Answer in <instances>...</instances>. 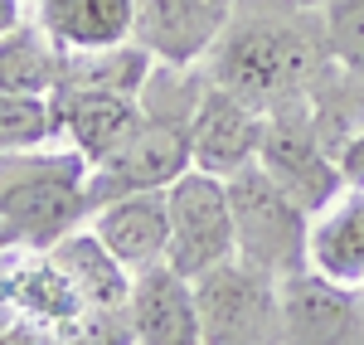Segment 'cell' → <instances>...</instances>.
I'll list each match as a JSON object with an SVG mask.
<instances>
[{"label": "cell", "instance_id": "1", "mask_svg": "<svg viewBox=\"0 0 364 345\" xmlns=\"http://www.w3.org/2000/svg\"><path fill=\"white\" fill-rule=\"evenodd\" d=\"M204 73L238 92L257 112L311 102L336 73L321 5L311 0H238L224 34L204 58Z\"/></svg>", "mask_w": 364, "mask_h": 345}, {"label": "cell", "instance_id": "2", "mask_svg": "<svg viewBox=\"0 0 364 345\" xmlns=\"http://www.w3.org/2000/svg\"><path fill=\"white\" fill-rule=\"evenodd\" d=\"M92 219V166L73 146L0 151V229L25 253H44Z\"/></svg>", "mask_w": 364, "mask_h": 345}, {"label": "cell", "instance_id": "3", "mask_svg": "<svg viewBox=\"0 0 364 345\" xmlns=\"http://www.w3.org/2000/svg\"><path fill=\"white\" fill-rule=\"evenodd\" d=\"M224 190H228V209H233L238 258L272 272V277L301 272L311 243V209H301L262 166L228 175Z\"/></svg>", "mask_w": 364, "mask_h": 345}, {"label": "cell", "instance_id": "4", "mask_svg": "<svg viewBox=\"0 0 364 345\" xmlns=\"http://www.w3.org/2000/svg\"><path fill=\"white\" fill-rule=\"evenodd\" d=\"M199 345H287L282 277L228 258L195 277Z\"/></svg>", "mask_w": 364, "mask_h": 345}, {"label": "cell", "instance_id": "5", "mask_svg": "<svg viewBox=\"0 0 364 345\" xmlns=\"http://www.w3.org/2000/svg\"><path fill=\"white\" fill-rule=\"evenodd\" d=\"M257 166L272 175L301 209H311V214H321V209L345 190L340 161H336V151H331V142L321 137V122L311 112V102L267 112V132H262Z\"/></svg>", "mask_w": 364, "mask_h": 345}, {"label": "cell", "instance_id": "6", "mask_svg": "<svg viewBox=\"0 0 364 345\" xmlns=\"http://www.w3.org/2000/svg\"><path fill=\"white\" fill-rule=\"evenodd\" d=\"M170 204V253L166 262L185 277H199L219 262L238 258V238H233V209L228 190L219 175L209 171H185L166 190Z\"/></svg>", "mask_w": 364, "mask_h": 345}, {"label": "cell", "instance_id": "7", "mask_svg": "<svg viewBox=\"0 0 364 345\" xmlns=\"http://www.w3.org/2000/svg\"><path fill=\"white\" fill-rule=\"evenodd\" d=\"M185 171H195L190 161V122H166V117H146L132 132V142L117 151L112 161L92 166V209L136 190H170Z\"/></svg>", "mask_w": 364, "mask_h": 345}, {"label": "cell", "instance_id": "8", "mask_svg": "<svg viewBox=\"0 0 364 345\" xmlns=\"http://www.w3.org/2000/svg\"><path fill=\"white\" fill-rule=\"evenodd\" d=\"M262 132H267V112H257L252 102H243L238 92H228L209 78L195 107V122H190V161H195V171L228 180V175L257 166Z\"/></svg>", "mask_w": 364, "mask_h": 345}, {"label": "cell", "instance_id": "9", "mask_svg": "<svg viewBox=\"0 0 364 345\" xmlns=\"http://www.w3.org/2000/svg\"><path fill=\"white\" fill-rule=\"evenodd\" d=\"M282 331L287 345H364V292L301 267L282 277Z\"/></svg>", "mask_w": 364, "mask_h": 345}, {"label": "cell", "instance_id": "10", "mask_svg": "<svg viewBox=\"0 0 364 345\" xmlns=\"http://www.w3.org/2000/svg\"><path fill=\"white\" fill-rule=\"evenodd\" d=\"M58 142L73 146L87 166L112 161L141 127V97L132 92H87V87H58L49 97Z\"/></svg>", "mask_w": 364, "mask_h": 345}, {"label": "cell", "instance_id": "11", "mask_svg": "<svg viewBox=\"0 0 364 345\" xmlns=\"http://www.w3.org/2000/svg\"><path fill=\"white\" fill-rule=\"evenodd\" d=\"M238 0H136V39L166 63H204Z\"/></svg>", "mask_w": 364, "mask_h": 345}, {"label": "cell", "instance_id": "12", "mask_svg": "<svg viewBox=\"0 0 364 345\" xmlns=\"http://www.w3.org/2000/svg\"><path fill=\"white\" fill-rule=\"evenodd\" d=\"M132 326L136 345H199L195 277L175 272L170 262L132 272Z\"/></svg>", "mask_w": 364, "mask_h": 345}, {"label": "cell", "instance_id": "13", "mask_svg": "<svg viewBox=\"0 0 364 345\" xmlns=\"http://www.w3.org/2000/svg\"><path fill=\"white\" fill-rule=\"evenodd\" d=\"M87 229L97 233L132 272L156 267V262H166V253H170L166 190H136V195H122V200L97 204L92 219H87Z\"/></svg>", "mask_w": 364, "mask_h": 345}, {"label": "cell", "instance_id": "14", "mask_svg": "<svg viewBox=\"0 0 364 345\" xmlns=\"http://www.w3.org/2000/svg\"><path fill=\"white\" fill-rule=\"evenodd\" d=\"M306 267L340 287L364 292V190L345 185L321 214H311Z\"/></svg>", "mask_w": 364, "mask_h": 345}, {"label": "cell", "instance_id": "15", "mask_svg": "<svg viewBox=\"0 0 364 345\" xmlns=\"http://www.w3.org/2000/svg\"><path fill=\"white\" fill-rule=\"evenodd\" d=\"M54 267L68 277V287L78 297V307H127L132 302V267L117 258L112 248L87 229H73L58 238L54 248H44Z\"/></svg>", "mask_w": 364, "mask_h": 345}, {"label": "cell", "instance_id": "16", "mask_svg": "<svg viewBox=\"0 0 364 345\" xmlns=\"http://www.w3.org/2000/svg\"><path fill=\"white\" fill-rule=\"evenodd\" d=\"M58 49H112L136 39V0H34Z\"/></svg>", "mask_w": 364, "mask_h": 345}, {"label": "cell", "instance_id": "17", "mask_svg": "<svg viewBox=\"0 0 364 345\" xmlns=\"http://www.w3.org/2000/svg\"><path fill=\"white\" fill-rule=\"evenodd\" d=\"M58 73H63V49L34 15L0 34V92L5 97H49L58 87Z\"/></svg>", "mask_w": 364, "mask_h": 345}, {"label": "cell", "instance_id": "18", "mask_svg": "<svg viewBox=\"0 0 364 345\" xmlns=\"http://www.w3.org/2000/svg\"><path fill=\"white\" fill-rule=\"evenodd\" d=\"M151 68H156V54H151L141 39H127V44H112V49H63L58 87L132 92V97H141V83L151 78ZM54 92H49V97H54Z\"/></svg>", "mask_w": 364, "mask_h": 345}, {"label": "cell", "instance_id": "19", "mask_svg": "<svg viewBox=\"0 0 364 345\" xmlns=\"http://www.w3.org/2000/svg\"><path fill=\"white\" fill-rule=\"evenodd\" d=\"M54 345H136L132 307H78L54 326Z\"/></svg>", "mask_w": 364, "mask_h": 345}, {"label": "cell", "instance_id": "20", "mask_svg": "<svg viewBox=\"0 0 364 345\" xmlns=\"http://www.w3.org/2000/svg\"><path fill=\"white\" fill-rule=\"evenodd\" d=\"M49 142H58L49 97H5L0 92V151H25V146Z\"/></svg>", "mask_w": 364, "mask_h": 345}, {"label": "cell", "instance_id": "21", "mask_svg": "<svg viewBox=\"0 0 364 345\" xmlns=\"http://www.w3.org/2000/svg\"><path fill=\"white\" fill-rule=\"evenodd\" d=\"M321 20L336 68L364 78V0H321Z\"/></svg>", "mask_w": 364, "mask_h": 345}, {"label": "cell", "instance_id": "22", "mask_svg": "<svg viewBox=\"0 0 364 345\" xmlns=\"http://www.w3.org/2000/svg\"><path fill=\"white\" fill-rule=\"evenodd\" d=\"M0 345H54V326L34 317H15L0 331Z\"/></svg>", "mask_w": 364, "mask_h": 345}, {"label": "cell", "instance_id": "23", "mask_svg": "<svg viewBox=\"0 0 364 345\" xmlns=\"http://www.w3.org/2000/svg\"><path fill=\"white\" fill-rule=\"evenodd\" d=\"M336 161H340V175H345V185L364 190V127H360V132H350V137L340 142Z\"/></svg>", "mask_w": 364, "mask_h": 345}, {"label": "cell", "instance_id": "24", "mask_svg": "<svg viewBox=\"0 0 364 345\" xmlns=\"http://www.w3.org/2000/svg\"><path fill=\"white\" fill-rule=\"evenodd\" d=\"M20 253H25V248H10V253L0 258V331H5L15 317H25V312H20V302H15V277H10Z\"/></svg>", "mask_w": 364, "mask_h": 345}, {"label": "cell", "instance_id": "25", "mask_svg": "<svg viewBox=\"0 0 364 345\" xmlns=\"http://www.w3.org/2000/svg\"><path fill=\"white\" fill-rule=\"evenodd\" d=\"M25 5H34V0H0V34H5V29H15L29 15Z\"/></svg>", "mask_w": 364, "mask_h": 345}, {"label": "cell", "instance_id": "26", "mask_svg": "<svg viewBox=\"0 0 364 345\" xmlns=\"http://www.w3.org/2000/svg\"><path fill=\"white\" fill-rule=\"evenodd\" d=\"M10 248H20V243H15V238H10V233L0 229V258H5V253H10Z\"/></svg>", "mask_w": 364, "mask_h": 345}, {"label": "cell", "instance_id": "27", "mask_svg": "<svg viewBox=\"0 0 364 345\" xmlns=\"http://www.w3.org/2000/svg\"><path fill=\"white\" fill-rule=\"evenodd\" d=\"M311 5H321V0H311Z\"/></svg>", "mask_w": 364, "mask_h": 345}]
</instances>
